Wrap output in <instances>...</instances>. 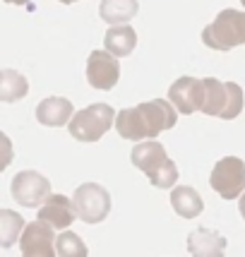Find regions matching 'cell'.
I'll use <instances>...</instances> for the list:
<instances>
[{"label": "cell", "instance_id": "cell-1", "mask_svg": "<svg viewBox=\"0 0 245 257\" xmlns=\"http://www.w3.org/2000/svg\"><path fill=\"white\" fill-rule=\"evenodd\" d=\"M178 120V108L168 99H152L135 108H125L115 115V130L122 140H152L164 130H171Z\"/></svg>", "mask_w": 245, "mask_h": 257}, {"label": "cell", "instance_id": "cell-2", "mask_svg": "<svg viewBox=\"0 0 245 257\" xmlns=\"http://www.w3.org/2000/svg\"><path fill=\"white\" fill-rule=\"evenodd\" d=\"M130 159H133L135 166L149 178L152 185L161 188V190H168V188L176 185L178 166L168 159L164 145H159V142H142V145H137L133 149V157Z\"/></svg>", "mask_w": 245, "mask_h": 257}, {"label": "cell", "instance_id": "cell-3", "mask_svg": "<svg viewBox=\"0 0 245 257\" xmlns=\"http://www.w3.org/2000/svg\"><path fill=\"white\" fill-rule=\"evenodd\" d=\"M243 111V89L235 82H221L216 77L204 79V103L202 113L216 115L223 120H233Z\"/></svg>", "mask_w": 245, "mask_h": 257}, {"label": "cell", "instance_id": "cell-4", "mask_svg": "<svg viewBox=\"0 0 245 257\" xmlns=\"http://www.w3.org/2000/svg\"><path fill=\"white\" fill-rule=\"evenodd\" d=\"M202 41L212 51H231L235 46H245V12L221 10L209 27H204Z\"/></svg>", "mask_w": 245, "mask_h": 257}, {"label": "cell", "instance_id": "cell-5", "mask_svg": "<svg viewBox=\"0 0 245 257\" xmlns=\"http://www.w3.org/2000/svg\"><path fill=\"white\" fill-rule=\"evenodd\" d=\"M115 111L108 103H91L70 118V135L77 142H99L111 130Z\"/></svg>", "mask_w": 245, "mask_h": 257}, {"label": "cell", "instance_id": "cell-6", "mask_svg": "<svg viewBox=\"0 0 245 257\" xmlns=\"http://www.w3.org/2000/svg\"><path fill=\"white\" fill-rule=\"evenodd\" d=\"M72 202H75L77 219H82L84 224H101L111 214V195L99 183L79 185L72 195Z\"/></svg>", "mask_w": 245, "mask_h": 257}, {"label": "cell", "instance_id": "cell-7", "mask_svg": "<svg viewBox=\"0 0 245 257\" xmlns=\"http://www.w3.org/2000/svg\"><path fill=\"white\" fill-rule=\"evenodd\" d=\"M212 188L223 200H235L245 192V161L238 157H226L216 161L212 171Z\"/></svg>", "mask_w": 245, "mask_h": 257}, {"label": "cell", "instance_id": "cell-8", "mask_svg": "<svg viewBox=\"0 0 245 257\" xmlns=\"http://www.w3.org/2000/svg\"><path fill=\"white\" fill-rule=\"evenodd\" d=\"M10 190L17 204L34 209V207H41L46 202V197L51 195V183L39 171H20L12 178Z\"/></svg>", "mask_w": 245, "mask_h": 257}, {"label": "cell", "instance_id": "cell-9", "mask_svg": "<svg viewBox=\"0 0 245 257\" xmlns=\"http://www.w3.org/2000/svg\"><path fill=\"white\" fill-rule=\"evenodd\" d=\"M120 77V63L108 51H91L87 58V82L94 89L108 91L118 84Z\"/></svg>", "mask_w": 245, "mask_h": 257}, {"label": "cell", "instance_id": "cell-10", "mask_svg": "<svg viewBox=\"0 0 245 257\" xmlns=\"http://www.w3.org/2000/svg\"><path fill=\"white\" fill-rule=\"evenodd\" d=\"M56 238H53V226L46 221H32L24 226L20 235V250L24 257H53L56 255Z\"/></svg>", "mask_w": 245, "mask_h": 257}, {"label": "cell", "instance_id": "cell-11", "mask_svg": "<svg viewBox=\"0 0 245 257\" xmlns=\"http://www.w3.org/2000/svg\"><path fill=\"white\" fill-rule=\"evenodd\" d=\"M168 101L178 108V113H197L202 111L204 103V79L197 77H180L171 84L168 89Z\"/></svg>", "mask_w": 245, "mask_h": 257}, {"label": "cell", "instance_id": "cell-12", "mask_svg": "<svg viewBox=\"0 0 245 257\" xmlns=\"http://www.w3.org/2000/svg\"><path fill=\"white\" fill-rule=\"evenodd\" d=\"M39 219L53 228H70L72 221L77 219L75 202L65 195H48L46 202L39 207Z\"/></svg>", "mask_w": 245, "mask_h": 257}, {"label": "cell", "instance_id": "cell-13", "mask_svg": "<svg viewBox=\"0 0 245 257\" xmlns=\"http://www.w3.org/2000/svg\"><path fill=\"white\" fill-rule=\"evenodd\" d=\"M72 103L63 96H48L36 106V120L46 127H63L72 118Z\"/></svg>", "mask_w": 245, "mask_h": 257}, {"label": "cell", "instance_id": "cell-14", "mask_svg": "<svg viewBox=\"0 0 245 257\" xmlns=\"http://www.w3.org/2000/svg\"><path fill=\"white\" fill-rule=\"evenodd\" d=\"M188 250L192 255H200V257H219L223 255L226 250V238H221L219 233L209 231L207 226H200L195 228L192 233L188 235Z\"/></svg>", "mask_w": 245, "mask_h": 257}, {"label": "cell", "instance_id": "cell-15", "mask_svg": "<svg viewBox=\"0 0 245 257\" xmlns=\"http://www.w3.org/2000/svg\"><path fill=\"white\" fill-rule=\"evenodd\" d=\"M103 46L113 56H130L135 51V46H137V34L128 24H113L103 36Z\"/></svg>", "mask_w": 245, "mask_h": 257}, {"label": "cell", "instance_id": "cell-16", "mask_svg": "<svg viewBox=\"0 0 245 257\" xmlns=\"http://www.w3.org/2000/svg\"><path fill=\"white\" fill-rule=\"evenodd\" d=\"M171 207H173L176 214L183 216V219H195V216L202 214L204 202H202V197L197 195L195 188L180 185V188H173V190H171Z\"/></svg>", "mask_w": 245, "mask_h": 257}, {"label": "cell", "instance_id": "cell-17", "mask_svg": "<svg viewBox=\"0 0 245 257\" xmlns=\"http://www.w3.org/2000/svg\"><path fill=\"white\" fill-rule=\"evenodd\" d=\"M140 10L137 0H101L99 15L103 22L113 24H128Z\"/></svg>", "mask_w": 245, "mask_h": 257}, {"label": "cell", "instance_id": "cell-18", "mask_svg": "<svg viewBox=\"0 0 245 257\" xmlns=\"http://www.w3.org/2000/svg\"><path fill=\"white\" fill-rule=\"evenodd\" d=\"M29 94V82L17 70H0V101L15 103Z\"/></svg>", "mask_w": 245, "mask_h": 257}, {"label": "cell", "instance_id": "cell-19", "mask_svg": "<svg viewBox=\"0 0 245 257\" xmlns=\"http://www.w3.org/2000/svg\"><path fill=\"white\" fill-rule=\"evenodd\" d=\"M22 214L12 212V209H0V247H12L24 231Z\"/></svg>", "mask_w": 245, "mask_h": 257}, {"label": "cell", "instance_id": "cell-20", "mask_svg": "<svg viewBox=\"0 0 245 257\" xmlns=\"http://www.w3.org/2000/svg\"><path fill=\"white\" fill-rule=\"evenodd\" d=\"M56 255L58 257H87V245L77 233H60L56 238Z\"/></svg>", "mask_w": 245, "mask_h": 257}, {"label": "cell", "instance_id": "cell-21", "mask_svg": "<svg viewBox=\"0 0 245 257\" xmlns=\"http://www.w3.org/2000/svg\"><path fill=\"white\" fill-rule=\"evenodd\" d=\"M12 159H15V149H12L10 137H8L5 133H0V173L10 166Z\"/></svg>", "mask_w": 245, "mask_h": 257}, {"label": "cell", "instance_id": "cell-22", "mask_svg": "<svg viewBox=\"0 0 245 257\" xmlns=\"http://www.w3.org/2000/svg\"><path fill=\"white\" fill-rule=\"evenodd\" d=\"M5 3H12V5H32V0H5Z\"/></svg>", "mask_w": 245, "mask_h": 257}, {"label": "cell", "instance_id": "cell-23", "mask_svg": "<svg viewBox=\"0 0 245 257\" xmlns=\"http://www.w3.org/2000/svg\"><path fill=\"white\" fill-rule=\"evenodd\" d=\"M238 209H240V216L245 219V195H240V204H238Z\"/></svg>", "mask_w": 245, "mask_h": 257}, {"label": "cell", "instance_id": "cell-24", "mask_svg": "<svg viewBox=\"0 0 245 257\" xmlns=\"http://www.w3.org/2000/svg\"><path fill=\"white\" fill-rule=\"evenodd\" d=\"M60 3H65V5H70V3H77V0H60Z\"/></svg>", "mask_w": 245, "mask_h": 257}, {"label": "cell", "instance_id": "cell-25", "mask_svg": "<svg viewBox=\"0 0 245 257\" xmlns=\"http://www.w3.org/2000/svg\"><path fill=\"white\" fill-rule=\"evenodd\" d=\"M240 3H243V5H245V0H240Z\"/></svg>", "mask_w": 245, "mask_h": 257}]
</instances>
